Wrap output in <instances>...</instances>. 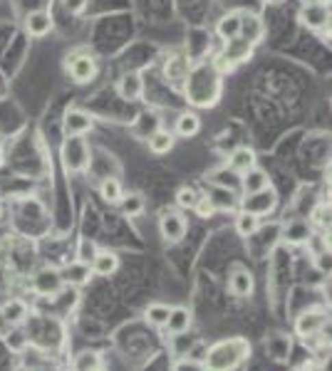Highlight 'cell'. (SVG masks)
<instances>
[{"mask_svg":"<svg viewBox=\"0 0 332 371\" xmlns=\"http://www.w3.org/2000/svg\"><path fill=\"white\" fill-rule=\"evenodd\" d=\"M196 201H199V191L194 186H183V189L176 191V206L181 210H194Z\"/></svg>","mask_w":332,"mask_h":371,"instance_id":"obj_31","label":"cell"},{"mask_svg":"<svg viewBox=\"0 0 332 371\" xmlns=\"http://www.w3.org/2000/svg\"><path fill=\"white\" fill-rule=\"evenodd\" d=\"M99 253V247H97V243H92V241H79V245H77V260L79 262H87L90 265L92 260H94V255Z\"/></svg>","mask_w":332,"mask_h":371,"instance_id":"obj_34","label":"cell"},{"mask_svg":"<svg viewBox=\"0 0 332 371\" xmlns=\"http://www.w3.org/2000/svg\"><path fill=\"white\" fill-rule=\"evenodd\" d=\"M171 307L164 305V302H151L146 310H144V319L149 322L151 327H164L166 325V319H169Z\"/></svg>","mask_w":332,"mask_h":371,"instance_id":"obj_28","label":"cell"},{"mask_svg":"<svg viewBox=\"0 0 332 371\" xmlns=\"http://www.w3.org/2000/svg\"><path fill=\"white\" fill-rule=\"evenodd\" d=\"M216 33H218V38H221L223 42L238 38V33H241V10H231V13L223 15V18L218 20V25H216Z\"/></svg>","mask_w":332,"mask_h":371,"instance_id":"obj_19","label":"cell"},{"mask_svg":"<svg viewBox=\"0 0 332 371\" xmlns=\"http://www.w3.org/2000/svg\"><path fill=\"white\" fill-rule=\"evenodd\" d=\"M3 339H5V344H8L10 352H23V349L27 346V337L20 332V329H10Z\"/></svg>","mask_w":332,"mask_h":371,"instance_id":"obj_35","label":"cell"},{"mask_svg":"<svg viewBox=\"0 0 332 371\" xmlns=\"http://www.w3.org/2000/svg\"><path fill=\"white\" fill-rule=\"evenodd\" d=\"M94 122L90 119V114L82 109H70L65 114V122H62V131H65V137H85L90 134Z\"/></svg>","mask_w":332,"mask_h":371,"instance_id":"obj_9","label":"cell"},{"mask_svg":"<svg viewBox=\"0 0 332 371\" xmlns=\"http://www.w3.org/2000/svg\"><path fill=\"white\" fill-rule=\"evenodd\" d=\"M255 290L253 275L246 267H233V273L228 275V292L233 297H251Z\"/></svg>","mask_w":332,"mask_h":371,"instance_id":"obj_10","label":"cell"},{"mask_svg":"<svg viewBox=\"0 0 332 371\" xmlns=\"http://www.w3.org/2000/svg\"><path fill=\"white\" fill-rule=\"evenodd\" d=\"M67 74H70L77 85H85L90 79H94L97 74V59L92 57L90 53H75L67 57Z\"/></svg>","mask_w":332,"mask_h":371,"instance_id":"obj_3","label":"cell"},{"mask_svg":"<svg viewBox=\"0 0 332 371\" xmlns=\"http://www.w3.org/2000/svg\"><path fill=\"white\" fill-rule=\"evenodd\" d=\"M99 193L105 198L107 203H119L124 195V189H122V181L114 176H107L105 181L99 183Z\"/></svg>","mask_w":332,"mask_h":371,"instance_id":"obj_30","label":"cell"},{"mask_svg":"<svg viewBox=\"0 0 332 371\" xmlns=\"http://www.w3.org/2000/svg\"><path fill=\"white\" fill-rule=\"evenodd\" d=\"M0 312H3V317L10 322V327H18V325H23L27 319V314H30V310H27V305H25V300H10V302H5V305L0 307Z\"/></svg>","mask_w":332,"mask_h":371,"instance_id":"obj_24","label":"cell"},{"mask_svg":"<svg viewBox=\"0 0 332 371\" xmlns=\"http://www.w3.org/2000/svg\"><path fill=\"white\" fill-rule=\"evenodd\" d=\"M55 27L53 23V15L47 13V10H35L25 18V33L30 38H45L50 35V30Z\"/></svg>","mask_w":332,"mask_h":371,"instance_id":"obj_13","label":"cell"},{"mask_svg":"<svg viewBox=\"0 0 332 371\" xmlns=\"http://www.w3.org/2000/svg\"><path fill=\"white\" fill-rule=\"evenodd\" d=\"M166 329H169L171 334H183L191 329V312L186 310V307H171L169 312V319H166Z\"/></svg>","mask_w":332,"mask_h":371,"instance_id":"obj_22","label":"cell"},{"mask_svg":"<svg viewBox=\"0 0 332 371\" xmlns=\"http://www.w3.org/2000/svg\"><path fill=\"white\" fill-rule=\"evenodd\" d=\"M303 3H320V0H303ZM322 3H327V0H322Z\"/></svg>","mask_w":332,"mask_h":371,"instance_id":"obj_42","label":"cell"},{"mask_svg":"<svg viewBox=\"0 0 332 371\" xmlns=\"http://www.w3.org/2000/svg\"><path fill=\"white\" fill-rule=\"evenodd\" d=\"M310 233H313V230H310V223L298 218V221H290L285 228H283V241L290 243V245H303V243L310 238Z\"/></svg>","mask_w":332,"mask_h":371,"instance_id":"obj_21","label":"cell"},{"mask_svg":"<svg viewBox=\"0 0 332 371\" xmlns=\"http://www.w3.org/2000/svg\"><path fill=\"white\" fill-rule=\"evenodd\" d=\"M119 94H122V99H129V102H137V99H142L144 94V79L139 72H129V74H124L122 79H119L117 85Z\"/></svg>","mask_w":332,"mask_h":371,"instance_id":"obj_17","label":"cell"},{"mask_svg":"<svg viewBox=\"0 0 332 371\" xmlns=\"http://www.w3.org/2000/svg\"><path fill=\"white\" fill-rule=\"evenodd\" d=\"M186 230H189V223L179 210H166L159 218V233L166 243H181L186 238Z\"/></svg>","mask_w":332,"mask_h":371,"instance_id":"obj_5","label":"cell"},{"mask_svg":"<svg viewBox=\"0 0 332 371\" xmlns=\"http://www.w3.org/2000/svg\"><path fill=\"white\" fill-rule=\"evenodd\" d=\"M298 371H315V366H313V364H303Z\"/></svg>","mask_w":332,"mask_h":371,"instance_id":"obj_40","label":"cell"},{"mask_svg":"<svg viewBox=\"0 0 332 371\" xmlns=\"http://www.w3.org/2000/svg\"><path fill=\"white\" fill-rule=\"evenodd\" d=\"M325 322H327L325 310H305V312H300V317L295 319V334L307 342V339L318 337L322 332Z\"/></svg>","mask_w":332,"mask_h":371,"instance_id":"obj_8","label":"cell"},{"mask_svg":"<svg viewBox=\"0 0 332 371\" xmlns=\"http://www.w3.org/2000/svg\"><path fill=\"white\" fill-rule=\"evenodd\" d=\"M174 371H206V369H203V361H199V359H181V361H176Z\"/></svg>","mask_w":332,"mask_h":371,"instance_id":"obj_38","label":"cell"},{"mask_svg":"<svg viewBox=\"0 0 332 371\" xmlns=\"http://www.w3.org/2000/svg\"><path fill=\"white\" fill-rule=\"evenodd\" d=\"M92 273L99 275V277H110V275H114L119 270V255L112 253V250H99L97 255H94V260L90 262Z\"/></svg>","mask_w":332,"mask_h":371,"instance_id":"obj_16","label":"cell"},{"mask_svg":"<svg viewBox=\"0 0 332 371\" xmlns=\"http://www.w3.org/2000/svg\"><path fill=\"white\" fill-rule=\"evenodd\" d=\"M251 357V344L246 339L233 337L226 342H218L209 349L203 359V369L206 371H233L235 366Z\"/></svg>","mask_w":332,"mask_h":371,"instance_id":"obj_1","label":"cell"},{"mask_svg":"<svg viewBox=\"0 0 332 371\" xmlns=\"http://www.w3.org/2000/svg\"><path fill=\"white\" fill-rule=\"evenodd\" d=\"M0 215H3V203H0Z\"/></svg>","mask_w":332,"mask_h":371,"instance_id":"obj_43","label":"cell"},{"mask_svg":"<svg viewBox=\"0 0 332 371\" xmlns=\"http://www.w3.org/2000/svg\"><path fill=\"white\" fill-rule=\"evenodd\" d=\"M62 8L70 15H82L87 10V0H62Z\"/></svg>","mask_w":332,"mask_h":371,"instance_id":"obj_37","label":"cell"},{"mask_svg":"<svg viewBox=\"0 0 332 371\" xmlns=\"http://www.w3.org/2000/svg\"><path fill=\"white\" fill-rule=\"evenodd\" d=\"M194 213H196V218H203V221H209L211 215L216 213L214 203L209 201V195H199V201H196V206H194Z\"/></svg>","mask_w":332,"mask_h":371,"instance_id":"obj_36","label":"cell"},{"mask_svg":"<svg viewBox=\"0 0 332 371\" xmlns=\"http://www.w3.org/2000/svg\"><path fill=\"white\" fill-rule=\"evenodd\" d=\"M275 206H278V195H275L273 189H263V191H255V193H248L241 201V210L258 215V218L273 213Z\"/></svg>","mask_w":332,"mask_h":371,"instance_id":"obj_4","label":"cell"},{"mask_svg":"<svg viewBox=\"0 0 332 371\" xmlns=\"http://www.w3.org/2000/svg\"><path fill=\"white\" fill-rule=\"evenodd\" d=\"M75 371H105L102 366V357L97 352H79L75 357V364H72Z\"/></svg>","mask_w":332,"mask_h":371,"instance_id":"obj_29","label":"cell"},{"mask_svg":"<svg viewBox=\"0 0 332 371\" xmlns=\"http://www.w3.org/2000/svg\"><path fill=\"white\" fill-rule=\"evenodd\" d=\"M199 131H201V119H199L196 111H183V114H179V119H176V137L194 139Z\"/></svg>","mask_w":332,"mask_h":371,"instance_id":"obj_20","label":"cell"},{"mask_svg":"<svg viewBox=\"0 0 332 371\" xmlns=\"http://www.w3.org/2000/svg\"><path fill=\"white\" fill-rule=\"evenodd\" d=\"M189 59L181 57V55H174V57H166V65H164V74L174 87H181L186 82V74H189Z\"/></svg>","mask_w":332,"mask_h":371,"instance_id":"obj_14","label":"cell"},{"mask_svg":"<svg viewBox=\"0 0 332 371\" xmlns=\"http://www.w3.org/2000/svg\"><path fill=\"white\" fill-rule=\"evenodd\" d=\"M300 23L310 30H325L330 25V3H305L298 13Z\"/></svg>","mask_w":332,"mask_h":371,"instance_id":"obj_7","label":"cell"},{"mask_svg":"<svg viewBox=\"0 0 332 371\" xmlns=\"http://www.w3.org/2000/svg\"><path fill=\"white\" fill-rule=\"evenodd\" d=\"M60 275H62V282L65 285H70V287H82V285H87V282L92 280V267L87 265V262H79V260H75V262H67L62 270H60Z\"/></svg>","mask_w":332,"mask_h":371,"instance_id":"obj_11","label":"cell"},{"mask_svg":"<svg viewBox=\"0 0 332 371\" xmlns=\"http://www.w3.org/2000/svg\"><path fill=\"white\" fill-rule=\"evenodd\" d=\"M255 151L248 149V146H241V149H235L233 154H231V159H228V169L233 171L235 176H241V174H246V171H251L255 166Z\"/></svg>","mask_w":332,"mask_h":371,"instance_id":"obj_18","label":"cell"},{"mask_svg":"<svg viewBox=\"0 0 332 371\" xmlns=\"http://www.w3.org/2000/svg\"><path fill=\"white\" fill-rule=\"evenodd\" d=\"M238 183H241V191L243 193H255V191H263V189H270V178H268V174L263 169H258V166H253L251 171H246V174H241L238 176Z\"/></svg>","mask_w":332,"mask_h":371,"instance_id":"obj_15","label":"cell"},{"mask_svg":"<svg viewBox=\"0 0 332 371\" xmlns=\"http://www.w3.org/2000/svg\"><path fill=\"white\" fill-rule=\"evenodd\" d=\"M258 228H261V218L258 215L246 213V210L235 213V233L241 238H251V235L258 233Z\"/></svg>","mask_w":332,"mask_h":371,"instance_id":"obj_26","label":"cell"},{"mask_svg":"<svg viewBox=\"0 0 332 371\" xmlns=\"http://www.w3.org/2000/svg\"><path fill=\"white\" fill-rule=\"evenodd\" d=\"M174 134L166 129H157L154 134L149 137V151L151 154H157V156H164V154H169L171 149H174Z\"/></svg>","mask_w":332,"mask_h":371,"instance_id":"obj_25","label":"cell"},{"mask_svg":"<svg viewBox=\"0 0 332 371\" xmlns=\"http://www.w3.org/2000/svg\"><path fill=\"white\" fill-rule=\"evenodd\" d=\"M62 287H65V282H62L58 267H42L33 277V292L40 297H55L62 292Z\"/></svg>","mask_w":332,"mask_h":371,"instance_id":"obj_6","label":"cell"},{"mask_svg":"<svg viewBox=\"0 0 332 371\" xmlns=\"http://www.w3.org/2000/svg\"><path fill=\"white\" fill-rule=\"evenodd\" d=\"M263 35H266V25H263L261 15L243 13L241 10V33H238V38L248 40L251 45H258L263 40Z\"/></svg>","mask_w":332,"mask_h":371,"instance_id":"obj_12","label":"cell"},{"mask_svg":"<svg viewBox=\"0 0 332 371\" xmlns=\"http://www.w3.org/2000/svg\"><path fill=\"white\" fill-rule=\"evenodd\" d=\"M90 143L85 137H67L62 143V163H65L67 174H82L90 169L92 161Z\"/></svg>","mask_w":332,"mask_h":371,"instance_id":"obj_2","label":"cell"},{"mask_svg":"<svg viewBox=\"0 0 332 371\" xmlns=\"http://www.w3.org/2000/svg\"><path fill=\"white\" fill-rule=\"evenodd\" d=\"M268 5H280V3H285V0H266Z\"/></svg>","mask_w":332,"mask_h":371,"instance_id":"obj_41","label":"cell"},{"mask_svg":"<svg viewBox=\"0 0 332 371\" xmlns=\"http://www.w3.org/2000/svg\"><path fill=\"white\" fill-rule=\"evenodd\" d=\"M119 208L127 218H137V215L144 213L146 208V201H144L142 193H129V195H122V201H119Z\"/></svg>","mask_w":332,"mask_h":371,"instance_id":"obj_27","label":"cell"},{"mask_svg":"<svg viewBox=\"0 0 332 371\" xmlns=\"http://www.w3.org/2000/svg\"><path fill=\"white\" fill-rule=\"evenodd\" d=\"M209 201L214 203L216 210H223V213H228V210H235V208H238L235 193H233L231 189H226V186H216V189L209 193Z\"/></svg>","mask_w":332,"mask_h":371,"instance_id":"obj_23","label":"cell"},{"mask_svg":"<svg viewBox=\"0 0 332 371\" xmlns=\"http://www.w3.org/2000/svg\"><path fill=\"white\" fill-rule=\"evenodd\" d=\"M310 223L313 225H318V228H330V203L327 201H322V203H318L313 208V213H310Z\"/></svg>","mask_w":332,"mask_h":371,"instance_id":"obj_33","label":"cell"},{"mask_svg":"<svg viewBox=\"0 0 332 371\" xmlns=\"http://www.w3.org/2000/svg\"><path fill=\"white\" fill-rule=\"evenodd\" d=\"M10 329H13V327H10V322H8V319L3 317V312H0V337H5Z\"/></svg>","mask_w":332,"mask_h":371,"instance_id":"obj_39","label":"cell"},{"mask_svg":"<svg viewBox=\"0 0 332 371\" xmlns=\"http://www.w3.org/2000/svg\"><path fill=\"white\" fill-rule=\"evenodd\" d=\"M305 245L315 258H322V255H327V250H330V241H327L322 233H310V238L305 241Z\"/></svg>","mask_w":332,"mask_h":371,"instance_id":"obj_32","label":"cell"}]
</instances>
